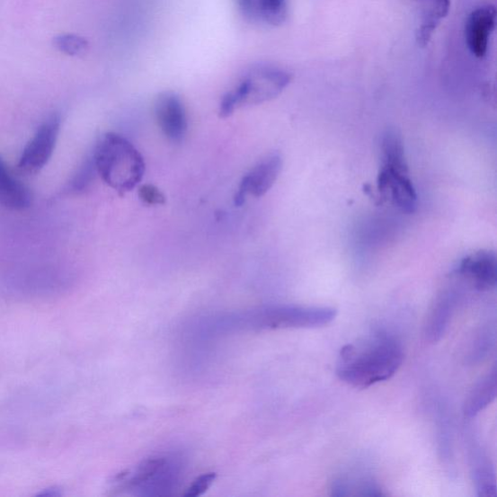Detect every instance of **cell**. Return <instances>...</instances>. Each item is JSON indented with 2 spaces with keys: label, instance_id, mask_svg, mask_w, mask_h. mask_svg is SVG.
<instances>
[{
  "label": "cell",
  "instance_id": "6da1fadb",
  "mask_svg": "<svg viewBox=\"0 0 497 497\" xmlns=\"http://www.w3.org/2000/svg\"><path fill=\"white\" fill-rule=\"evenodd\" d=\"M404 358L403 347L395 337L375 333L342 349L336 373L348 385L366 389L391 379L402 367Z\"/></svg>",
  "mask_w": 497,
  "mask_h": 497
},
{
  "label": "cell",
  "instance_id": "7a4b0ae2",
  "mask_svg": "<svg viewBox=\"0 0 497 497\" xmlns=\"http://www.w3.org/2000/svg\"><path fill=\"white\" fill-rule=\"evenodd\" d=\"M337 310L329 306H278L220 319L217 329H318L333 323Z\"/></svg>",
  "mask_w": 497,
  "mask_h": 497
},
{
  "label": "cell",
  "instance_id": "3957f363",
  "mask_svg": "<svg viewBox=\"0 0 497 497\" xmlns=\"http://www.w3.org/2000/svg\"><path fill=\"white\" fill-rule=\"evenodd\" d=\"M93 157L96 173L120 195L135 189L146 168L135 145L115 132L106 133L96 145Z\"/></svg>",
  "mask_w": 497,
  "mask_h": 497
},
{
  "label": "cell",
  "instance_id": "277c9868",
  "mask_svg": "<svg viewBox=\"0 0 497 497\" xmlns=\"http://www.w3.org/2000/svg\"><path fill=\"white\" fill-rule=\"evenodd\" d=\"M380 153L377 186L381 195L403 212H415L417 191L409 175L404 143L397 130L389 129L383 132Z\"/></svg>",
  "mask_w": 497,
  "mask_h": 497
},
{
  "label": "cell",
  "instance_id": "5b68a950",
  "mask_svg": "<svg viewBox=\"0 0 497 497\" xmlns=\"http://www.w3.org/2000/svg\"><path fill=\"white\" fill-rule=\"evenodd\" d=\"M293 80L288 71L271 66H258L241 80L238 86L226 93L235 109L244 105H258L280 95Z\"/></svg>",
  "mask_w": 497,
  "mask_h": 497
},
{
  "label": "cell",
  "instance_id": "8992f818",
  "mask_svg": "<svg viewBox=\"0 0 497 497\" xmlns=\"http://www.w3.org/2000/svg\"><path fill=\"white\" fill-rule=\"evenodd\" d=\"M60 129V118L53 115L45 120L23 150L18 164L22 174L35 175L51 159Z\"/></svg>",
  "mask_w": 497,
  "mask_h": 497
},
{
  "label": "cell",
  "instance_id": "52a82bcc",
  "mask_svg": "<svg viewBox=\"0 0 497 497\" xmlns=\"http://www.w3.org/2000/svg\"><path fill=\"white\" fill-rule=\"evenodd\" d=\"M283 167L280 154L272 153L263 157L251 171L242 178L235 201L241 206L248 196L261 198L275 184Z\"/></svg>",
  "mask_w": 497,
  "mask_h": 497
},
{
  "label": "cell",
  "instance_id": "ba28073f",
  "mask_svg": "<svg viewBox=\"0 0 497 497\" xmlns=\"http://www.w3.org/2000/svg\"><path fill=\"white\" fill-rule=\"evenodd\" d=\"M178 466L168 457H153L145 460L137 469L130 483L133 487L149 491V494L161 495L172 490L178 478Z\"/></svg>",
  "mask_w": 497,
  "mask_h": 497
},
{
  "label": "cell",
  "instance_id": "9c48e42d",
  "mask_svg": "<svg viewBox=\"0 0 497 497\" xmlns=\"http://www.w3.org/2000/svg\"><path fill=\"white\" fill-rule=\"evenodd\" d=\"M155 115L164 137L173 143L184 140L188 131L186 109L180 96L173 92H165L157 96Z\"/></svg>",
  "mask_w": 497,
  "mask_h": 497
},
{
  "label": "cell",
  "instance_id": "30bf717a",
  "mask_svg": "<svg viewBox=\"0 0 497 497\" xmlns=\"http://www.w3.org/2000/svg\"><path fill=\"white\" fill-rule=\"evenodd\" d=\"M457 274L466 279L479 290L495 288L497 282L495 253L490 250H480L467 254L457 265Z\"/></svg>",
  "mask_w": 497,
  "mask_h": 497
},
{
  "label": "cell",
  "instance_id": "8fae6325",
  "mask_svg": "<svg viewBox=\"0 0 497 497\" xmlns=\"http://www.w3.org/2000/svg\"><path fill=\"white\" fill-rule=\"evenodd\" d=\"M496 17L497 12L493 5H484L471 12L466 21V40L473 56L483 58L487 55Z\"/></svg>",
  "mask_w": 497,
  "mask_h": 497
},
{
  "label": "cell",
  "instance_id": "7c38bea8",
  "mask_svg": "<svg viewBox=\"0 0 497 497\" xmlns=\"http://www.w3.org/2000/svg\"><path fill=\"white\" fill-rule=\"evenodd\" d=\"M31 203L30 189L10 173L0 155V205L11 210L21 211L31 208Z\"/></svg>",
  "mask_w": 497,
  "mask_h": 497
},
{
  "label": "cell",
  "instance_id": "4fadbf2b",
  "mask_svg": "<svg viewBox=\"0 0 497 497\" xmlns=\"http://www.w3.org/2000/svg\"><path fill=\"white\" fill-rule=\"evenodd\" d=\"M451 0H420V22L416 31L419 46L426 47L450 11Z\"/></svg>",
  "mask_w": 497,
  "mask_h": 497
},
{
  "label": "cell",
  "instance_id": "5bb4252c",
  "mask_svg": "<svg viewBox=\"0 0 497 497\" xmlns=\"http://www.w3.org/2000/svg\"><path fill=\"white\" fill-rule=\"evenodd\" d=\"M457 296L447 290L435 301L427 321L426 336L429 342H438L450 324L456 307Z\"/></svg>",
  "mask_w": 497,
  "mask_h": 497
},
{
  "label": "cell",
  "instance_id": "9a60e30c",
  "mask_svg": "<svg viewBox=\"0 0 497 497\" xmlns=\"http://www.w3.org/2000/svg\"><path fill=\"white\" fill-rule=\"evenodd\" d=\"M497 395V371L495 367L472 387L466 396L464 413L467 418L476 417L491 405Z\"/></svg>",
  "mask_w": 497,
  "mask_h": 497
},
{
  "label": "cell",
  "instance_id": "2e32d148",
  "mask_svg": "<svg viewBox=\"0 0 497 497\" xmlns=\"http://www.w3.org/2000/svg\"><path fill=\"white\" fill-rule=\"evenodd\" d=\"M258 15L270 25H282L288 15L286 0H259Z\"/></svg>",
  "mask_w": 497,
  "mask_h": 497
},
{
  "label": "cell",
  "instance_id": "e0dca14e",
  "mask_svg": "<svg viewBox=\"0 0 497 497\" xmlns=\"http://www.w3.org/2000/svg\"><path fill=\"white\" fill-rule=\"evenodd\" d=\"M56 49L70 57H78L89 49V42L82 36L72 33L59 34L54 39Z\"/></svg>",
  "mask_w": 497,
  "mask_h": 497
},
{
  "label": "cell",
  "instance_id": "ac0fdd59",
  "mask_svg": "<svg viewBox=\"0 0 497 497\" xmlns=\"http://www.w3.org/2000/svg\"><path fill=\"white\" fill-rule=\"evenodd\" d=\"M96 173L93 155L78 169L76 174L72 178L67 186V191L70 193H81L88 190L92 182L94 180Z\"/></svg>",
  "mask_w": 497,
  "mask_h": 497
},
{
  "label": "cell",
  "instance_id": "d6986e66",
  "mask_svg": "<svg viewBox=\"0 0 497 497\" xmlns=\"http://www.w3.org/2000/svg\"><path fill=\"white\" fill-rule=\"evenodd\" d=\"M216 478V473H205V475H200L190 484L184 495L188 497L202 495L212 486Z\"/></svg>",
  "mask_w": 497,
  "mask_h": 497
},
{
  "label": "cell",
  "instance_id": "ffe728a7",
  "mask_svg": "<svg viewBox=\"0 0 497 497\" xmlns=\"http://www.w3.org/2000/svg\"><path fill=\"white\" fill-rule=\"evenodd\" d=\"M140 200L149 205H163L165 203L164 193L153 185H143L138 190Z\"/></svg>",
  "mask_w": 497,
  "mask_h": 497
},
{
  "label": "cell",
  "instance_id": "44dd1931",
  "mask_svg": "<svg viewBox=\"0 0 497 497\" xmlns=\"http://www.w3.org/2000/svg\"><path fill=\"white\" fill-rule=\"evenodd\" d=\"M242 14L247 18H253L258 14V3L256 0H237Z\"/></svg>",
  "mask_w": 497,
  "mask_h": 497
}]
</instances>
